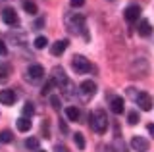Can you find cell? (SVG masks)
Masks as SVG:
<instances>
[{
    "label": "cell",
    "instance_id": "cell-16",
    "mask_svg": "<svg viewBox=\"0 0 154 152\" xmlns=\"http://www.w3.org/2000/svg\"><path fill=\"white\" fill-rule=\"evenodd\" d=\"M66 117L69 121H77V120H79V110H77L75 106H67L66 108Z\"/></svg>",
    "mask_w": 154,
    "mask_h": 152
},
{
    "label": "cell",
    "instance_id": "cell-1",
    "mask_svg": "<svg viewBox=\"0 0 154 152\" xmlns=\"http://www.w3.org/2000/svg\"><path fill=\"white\" fill-rule=\"evenodd\" d=\"M66 21V27L71 35H83L85 41H89V33H87V25H85V17L77 12H71V14H66L64 17Z\"/></svg>",
    "mask_w": 154,
    "mask_h": 152
},
{
    "label": "cell",
    "instance_id": "cell-10",
    "mask_svg": "<svg viewBox=\"0 0 154 152\" xmlns=\"http://www.w3.org/2000/svg\"><path fill=\"white\" fill-rule=\"evenodd\" d=\"M139 16H141V8L139 6H127L125 12H123V17H125L127 23H135L139 20Z\"/></svg>",
    "mask_w": 154,
    "mask_h": 152
},
{
    "label": "cell",
    "instance_id": "cell-8",
    "mask_svg": "<svg viewBox=\"0 0 154 152\" xmlns=\"http://www.w3.org/2000/svg\"><path fill=\"white\" fill-rule=\"evenodd\" d=\"M67 46H69V41H67V39H60V41L52 42L50 54H52V56H62V54L67 50Z\"/></svg>",
    "mask_w": 154,
    "mask_h": 152
},
{
    "label": "cell",
    "instance_id": "cell-21",
    "mask_svg": "<svg viewBox=\"0 0 154 152\" xmlns=\"http://www.w3.org/2000/svg\"><path fill=\"white\" fill-rule=\"evenodd\" d=\"M73 141H75V144H77V148H79V150L85 148L87 142H85V137L81 135V133H75V135H73Z\"/></svg>",
    "mask_w": 154,
    "mask_h": 152
},
{
    "label": "cell",
    "instance_id": "cell-6",
    "mask_svg": "<svg viewBox=\"0 0 154 152\" xmlns=\"http://www.w3.org/2000/svg\"><path fill=\"white\" fill-rule=\"evenodd\" d=\"M42 75H45V68H42L41 64H33V65H29L27 68V81H31V83H37V81H41L42 79Z\"/></svg>",
    "mask_w": 154,
    "mask_h": 152
},
{
    "label": "cell",
    "instance_id": "cell-27",
    "mask_svg": "<svg viewBox=\"0 0 154 152\" xmlns=\"http://www.w3.org/2000/svg\"><path fill=\"white\" fill-rule=\"evenodd\" d=\"M69 4H71V8H81L85 4V0H69Z\"/></svg>",
    "mask_w": 154,
    "mask_h": 152
},
{
    "label": "cell",
    "instance_id": "cell-3",
    "mask_svg": "<svg viewBox=\"0 0 154 152\" xmlns=\"http://www.w3.org/2000/svg\"><path fill=\"white\" fill-rule=\"evenodd\" d=\"M71 68H73L77 73H89V71L93 69V64H91V62L87 60L85 56L75 54V56H73V60H71Z\"/></svg>",
    "mask_w": 154,
    "mask_h": 152
},
{
    "label": "cell",
    "instance_id": "cell-13",
    "mask_svg": "<svg viewBox=\"0 0 154 152\" xmlns=\"http://www.w3.org/2000/svg\"><path fill=\"white\" fill-rule=\"evenodd\" d=\"M123 108H125V102H123V98L122 96H114L112 100H110V110H112L114 114H123Z\"/></svg>",
    "mask_w": 154,
    "mask_h": 152
},
{
    "label": "cell",
    "instance_id": "cell-22",
    "mask_svg": "<svg viewBox=\"0 0 154 152\" xmlns=\"http://www.w3.org/2000/svg\"><path fill=\"white\" fill-rule=\"evenodd\" d=\"M25 148H29V150H38V139H35V137H31V139H27L25 141Z\"/></svg>",
    "mask_w": 154,
    "mask_h": 152
},
{
    "label": "cell",
    "instance_id": "cell-5",
    "mask_svg": "<svg viewBox=\"0 0 154 152\" xmlns=\"http://www.w3.org/2000/svg\"><path fill=\"white\" fill-rule=\"evenodd\" d=\"M77 93H79V96L83 100H89V98H93L96 94V85L93 81H83L79 85V89H77Z\"/></svg>",
    "mask_w": 154,
    "mask_h": 152
},
{
    "label": "cell",
    "instance_id": "cell-14",
    "mask_svg": "<svg viewBox=\"0 0 154 152\" xmlns=\"http://www.w3.org/2000/svg\"><path fill=\"white\" fill-rule=\"evenodd\" d=\"M137 33L141 37H150L152 35V25L148 20H141L139 21V27H137Z\"/></svg>",
    "mask_w": 154,
    "mask_h": 152
},
{
    "label": "cell",
    "instance_id": "cell-30",
    "mask_svg": "<svg viewBox=\"0 0 154 152\" xmlns=\"http://www.w3.org/2000/svg\"><path fill=\"white\" fill-rule=\"evenodd\" d=\"M146 129H148V133H150V137L154 139V123H148V127H146Z\"/></svg>",
    "mask_w": 154,
    "mask_h": 152
},
{
    "label": "cell",
    "instance_id": "cell-7",
    "mask_svg": "<svg viewBox=\"0 0 154 152\" xmlns=\"http://www.w3.org/2000/svg\"><path fill=\"white\" fill-rule=\"evenodd\" d=\"M135 102L139 104V108L144 112H148V110H152V96L148 93H139L137 96H135Z\"/></svg>",
    "mask_w": 154,
    "mask_h": 152
},
{
    "label": "cell",
    "instance_id": "cell-17",
    "mask_svg": "<svg viewBox=\"0 0 154 152\" xmlns=\"http://www.w3.org/2000/svg\"><path fill=\"white\" fill-rule=\"evenodd\" d=\"M23 10H25L29 16H35L37 14V4L31 2V0H25V2H23Z\"/></svg>",
    "mask_w": 154,
    "mask_h": 152
},
{
    "label": "cell",
    "instance_id": "cell-20",
    "mask_svg": "<svg viewBox=\"0 0 154 152\" xmlns=\"http://www.w3.org/2000/svg\"><path fill=\"white\" fill-rule=\"evenodd\" d=\"M33 114H35V106H33L31 102H25V106H23V117H29V120H31Z\"/></svg>",
    "mask_w": 154,
    "mask_h": 152
},
{
    "label": "cell",
    "instance_id": "cell-19",
    "mask_svg": "<svg viewBox=\"0 0 154 152\" xmlns=\"http://www.w3.org/2000/svg\"><path fill=\"white\" fill-rule=\"evenodd\" d=\"M10 71H12V68L8 64H0V81H6L10 77Z\"/></svg>",
    "mask_w": 154,
    "mask_h": 152
},
{
    "label": "cell",
    "instance_id": "cell-15",
    "mask_svg": "<svg viewBox=\"0 0 154 152\" xmlns=\"http://www.w3.org/2000/svg\"><path fill=\"white\" fill-rule=\"evenodd\" d=\"M16 125H17V131H21V133H27L29 129H31V120L29 117H19V120L16 121Z\"/></svg>",
    "mask_w": 154,
    "mask_h": 152
},
{
    "label": "cell",
    "instance_id": "cell-2",
    "mask_svg": "<svg viewBox=\"0 0 154 152\" xmlns=\"http://www.w3.org/2000/svg\"><path fill=\"white\" fill-rule=\"evenodd\" d=\"M89 120H91L89 125H91V129L94 133H98V135L106 133V129H108V117H106V114L102 110H94L89 116Z\"/></svg>",
    "mask_w": 154,
    "mask_h": 152
},
{
    "label": "cell",
    "instance_id": "cell-23",
    "mask_svg": "<svg viewBox=\"0 0 154 152\" xmlns=\"http://www.w3.org/2000/svg\"><path fill=\"white\" fill-rule=\"evenodd\" d=\"M46 44H48L46 37H37V39H35V48L42 50V48H46Z\"/></svg>",
    "mask_w": 154,
    "mask_h": 152
},
{
    "label": "cell",
    "instance_id": "cell-31",
    "mask_svg": "<svg viewBox=\"0 0 154 152\" xmlns=\"http://www.w3.org/2000/svg\"><path fill=\"white\" fill-rule=\"evenodd\" d=\"M54 150H56V152H67V148H66V146H62V144H58Z\"/></svg>",
    "mask_w": 154,
    "mask_h": 152
},
{
    "label": "cell",
    "instance_id": "cell-28",
    "mask_svg": "<svg viewBox=\"0 0 154 152\" xmlns=\"http://www.w3.org/2000/svg\"><path fill=\"white\" fill-rule=\"evenodd\" d=\"M98 152H114V146H108V144H100V146H98Z\"/></svg>",
    "mask_w": 154,
    "mask_h": 152
},
{
    "label": "cell",
    "instance_id": "cell-32",
    "mask_svg": "<svg viewBox=\"0 0 154 152\" xmlns=\"http://www.w3.org/2000/svg\"><path fill=\"white\" fill-rule=\"evenodd\" d=\"M42 23H45V20H37V23H35V29H41V27H42Z\"/></svg>",
    "mask_w": 154,
    "mask_h": 152
},
{
    "label": "cell",
    "instance_id": "cell-12",
    "mask_svg": "<svg viewBox=\"0 0 154 152\" xmlns=\"http://www.w3.org/2000/svg\"><path fill=\"white\" fill-rule=\"evenodd\" d=\"M16 102V93L12 89H2L0 91V104H6V106H12Z\"/></svg>",
    "mask_w": 154,
    "mask_h": 152
},
{
    "label": "cell",
    "instance_id": "cell-11",
    "mask_svg": "<svg viewBox=\"0 0 154 152\" xmlns=\"http://www.w3.org/2000/svg\"><path fill=\"white\" fill-rule=\"evenodd\" d=\"M131 148L135 152H146L148 150V141L144 137H133L131 139Z\"/></svg>",
    "mask_w": 154,
    "mask_h": 152
},
{
    "label": "cell",
    "instance_id": "cell-4",
    "mask_svg": "<svg viewBox=\"0 0 154 152\" xmlns=\"http://www.w3.org/2000/svg\"><path fill=\"white\" fill-rule=\"evenodd\" d=\"M50 81L54 83V87H60V89H66L67 85H69V79H67L66 71L62 69V68H54V69H52Z\"/></svg>",
    "mask_w": 154,
    "mask_h": 152
},
{
    "label": "cell",
    "instance_id": "cell-9",
    "mask_svg": "<svg viewBox=\"0 0 154 152\" xmlns=\"http://www.w3.org/2000/svg\"><path fill=\"white\" fill-rule=\"evenodd\" d=\"M2 21L6 23V25H17L19 20H17V14L14 8H4L2 10Z\"/></svg>",
    "mask_w": 154,
    "mask_h": 152
},
{
    "label": "cell",
    "instance_id": "cell-29",
    "mask_svg": "<svg viewBox=\"0 0 154 152\" xmlns=\"http://www.w3.org/2000/svg\"><path fill=\"white\" fill-rule=\"evenodd\" d=\"M50 102H52V106H54L56 110H58V108H60V100H58L56 96H52V98H50Z\"/></svg>",
    "mask_w": 154,
    "mask_h": 152
},
{
    "label": "cell",
    "instance_id": "cell-24",
    "mask_svg": "<svg viewBox=\"0 0 154 152\" xmlns=\"http://www.w3.org/2000/svg\"><path fill=\"white\" fill-rule=\"evenodd\" d=\"M127 123L129 125H137L139 123V114L137 112H129L127 114Z\"/></svg>",
    "mask_w": 154,
    "mask_h": 152
},
{
    "label": "cell",
    "instance_id": "cell-18",
    "mask_svg": "<svg viewBox=\"0 0 154 152\" xmlns=\"http://www.w3.org/2000/svg\"><path fill=\"white\" fill-rule=\"evenodd\" d=\"M12 141H14L12 131H8V129L0 131V142H2V144H8V142H12Z\"/></svg>",
    "mask_w": 154,
    "mask_h": 152
},
{
    "label": "cell",
    "instance_id": "cell-25",
    "mask_svg": "<svg viewBox=\"0 0 154 152\" xmlns=\"http://www.w3.org/2000/svg\"><path fill=\"white\" fill-rule=\"evenodd\" d=\"M8 54V48H6V42L0 39V56H6Z\"/></svg>",
    "mask_w": 154,
    "mask_h": 152
},
{
    "label": "cell",
    "instance_id": "cell-26",
    "mask_svg": "<svg viewBox=\"0 0 154 152\" xmlns=\"http://www.w3.org/2000/svg\"><path fill=\"white\" fill-rule=\"evenodd\" d=\"M116 148H118V150H114V152H125V144L118 139V141H116Z\"/></svg>",
    "mask_w": 154,
    "mask_h": 152
},
{
    "label": "cell",
    "instance_id": "cell-33",
    "mask_svg": "<svg viewBox=\"0 0 154 152\" xmlns=\"http://www.w3.org/2000/svg\"><path fill=\"white\" fill-rule=\"evenodd\" d=\"M37 152H46V150H41V148H38V150H37Z\"/></svg>",
    "mask_w": 154,
    "mask_h": 152
},
{
    "label": "cell",
    "instance_id": "cell-34",
    "mask_svg": "<svg viewBox=\"0 0 154 152\" xmlns=\"http://www.w3.org/2000/svg\"><path fill=\"white\" fill-rule=\"evenodd\" d=\"M108 2H116V0H108Z\"/></svg>",
    "mask_w": 154,
    "mask_h": 152
}]
</instances>
